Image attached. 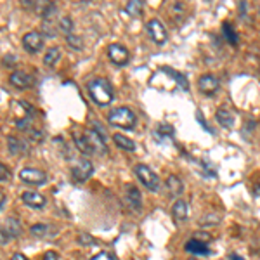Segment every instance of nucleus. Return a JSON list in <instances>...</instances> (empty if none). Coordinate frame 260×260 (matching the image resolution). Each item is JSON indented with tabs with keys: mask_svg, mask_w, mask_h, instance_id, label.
Returning a JSON list of instances; mask_svg holds the SVG:
<instances>
[{
	"mask_svg": "<svg viewBox=\"0 0 260 260\" xmlns=\"http://www.w3.org/2000/svg\"><path fill=\"white\" fill-rule=\"evenodd\" d=\"M87 92L97 106H108V104L113 103L114 99L113 87L106 78H94L92 82H89Z\"/></svg>",
	"mask_w": 260,
	"mask_h": 260,
	"instance_id": "f257e3e1",
	"label": "nucleus"
},
{
	"mask_svg": "<svg viewBox=\"0 0 260 260\" xmlns=\"http://www.w3.org/2000/svg\"><path fill=\"white\" fill-rule=\"evenodd\" d=\"M108 123L113 127H120L123 130H132L135 127V123H137V118H135V113L130 108L120 106L110 111Z\"/></svg>",
	"mask_w": 260,
	"mask_h": 260,
	"instance_id": "f03ea898",
	"label": "nucleus"
},
{
	"mask_svg": "<svg viewBox=\"0 0 260 260\" xmlns=\"http://www.w3.org/2000/svg\"><path fill=\"white\" fill-rule=\"evenodd\" d=\"M134 172L137 175L139 182H142L144 187H148L149 191H158L160 189V177H158L156 173L146 165H135L134 167Z\"/></svg>",
	"mask_w": 260,
	"mask_h": 260,
	"instance_id": "7ed1b4c3",
	"label": "nucleus"
},
{
	"mask_svg": "<svg viewBox=\"0 0 260 260\" xmlns=\"http://www.w3.org/2000/svg\"><path fill=\"white\" fill-rule=\"evenodd\" d=\"M19 179L24 182V184L30 186H43L47 184V173L43 170L38 168H32V167H26L19 172Z\"/></svg>",
	"mask_w": 260,
	"mask_h": 260,
	"instance_id": "20e7f679",
	"label": "nucleus"
},
{
	"mask_svg": "<svg viewBox=\"0 0 260 260\" xmlns=\"http://www.w3.org/2000/svg\"><path fill=\"white\" fill-rule=\"evenodd\" d=\"M146 30H148L149 38L153 40L156 45H163V43L167 42V38H168V33H167V30H165V26H163L162 21L151 19L149 23L146 24Z\"/></svg>",
	"mask_w": 260,
	"mask_h": 260,
	"instance_id": "39448f33",
	"label": "nucleus"
},
{
	"mask_svg": "<svg viewBox=\"0 0 260 260\" xmlns=\"http://www.w3.org/2000/svg\"><path fill=\"white\" fill-rule=\"evenodd\" d=\"M108 57L113 64L116 66H125L127 63L130 61V54L123 45L120 43H110L108 45Z\"/></svg>",
	"mask_w": 260,
	"mask_h": 260,
	"instance_id": "423d86ee",
	"label": "nucleus"
},
{
	"mask_svg": "<svg viewBox=\"0 0 260 260\" xmlns=\"http://www.w3.org/2000/svg\"><path fill=\"white\" fill-rule=\"evenodd\" d=\"M23 47L30 54H37L43 49V35L38 32H28L23 37Z\"/></svg>",
	"mask_w": 260,
	"mask_h": 260,
	"instance_id": "0eeeda50",
	"label": "nucleus"
},
{
	"mask_svg": "<svg viewBox=\"0 0 260 260\" xmlns=\"http://www.w3.org/2000/svg\"><path fill=\"white\" fill-rule=\"evenodd\" d=\"M92 173H94V165L89 160H83L75 168H71V177L75 182H85L87 179H91Z\"/></svg>",
	"mask_w": 260,
	"mask_h": 260,
	"instance_id": "6e6552de",
	"label": "nucleus"
},
{
	"mask_svg": "<svg viewBox=\"0 0 260 260\" xmlns=\"http://www.w3.org/2000/svg\"><path fill=\"white\" fill-rule=\"evenodd\" d=\"M198 89H200L201 94L213 95L219 92L221 83H219V80H217L213 75H203V76H200V80H198Z\"/></svg>",
	"mask_w": 260,
	"mask_h": 260,
	"instance_id": "1a4fd4ad",
	"label": "nucleus"
},
{
	"mask_svg": "<svg viewBox=\"0 0 260 260\" xmlns=\"http://www.w3.org/2000/svg\"><path fill=\"white\" fill-rule=\"evenodd\" d=\"M73 141H75L76 148L80 149V153L83 154H94V148H92V142L89 139V134H87V130H73Z\"/></svg>",
	"mask_w": 260,
	"mask_h": 260,
	"instance_id": "9d476101",
	"label": "nucleus"
},
{
	"mask_svg": "<svg viewBox=\"0 0 260 260\" xmlns=\"http://www.w3.org/2000/svg\"><path fill=\"white\" fill-rule=\"evenodd\" d=\"M11 83L16 89H21V91H24V89H32L33 85H35V78H33L30 73H26V71H14L11 75Z\"/></svg>",
	"mask_w": 260,
	"mask_h": 260,
	"instance_id": "9b49d317",
	"label": "nucleus"
},
{
	"mask_svg": "<svg viewBox=\"0 0 260 260\" xmlns=\"http://www.w3.org/2000/svg\"><path fill=\"white\" fill-rule=\"evenodd\" d=\"M7 149L11 151V154H14V156H26V154L30 153L28 142L23 141V139L12 137V135L7 139Z\"/></svg>",
	"mask_w": 260,
	"mask_h": 260,
	"instance_id": "f8f14e48",
	"label": "nucleus"
},
{
	"mask_svg": "<svg viewBox=\"0 0 260 260\" xmlns=\"http://www.w3.org/2000/svg\"><path fill=\"white\" fill-rule=\"evenodd\" d=\"M21 200H23L24 205L32 206V208H43L45 206V196H42L40 193H35V191H24L21 194Z\"/></svg>",
	"mask_w": 260,
	"mask_h": 260,
	"instance_id": "ddd939ff",
	"label": "nucleus"
},
{
	"mask_svg": "<svg viewBox=\"0 0 260 260\" xmlns=\"http://www.w3.org/2000/svg\"><path fill=\"white\" fill-rule=\"evenodd\" d=\"M125 200L130 205V208L141 210V191H139L134 184L125 186Z\"/></svg>",
	"mask_w": 260,
	"mask_h": 260,
	"instance_id": "4468645a",
	"label": "nucleus"
},
{
	"mask_svg": "<svg viewBox=\"0 0 260 260\" xmlns=\"http://www.w3.org/2000/svg\"><path fill=\"white\" fill-rule=\"evenodd\" d=\"M165 184H167V189H168V194L172 198L181 196L182 191H184V184H182V181L177 177V175H168Z\"/></svg>",
	"mask_w": 260,
	"mask_h": 260,
	"instance_id": "2eb2a0df",
	"label": "nucleus"
},
{
	"mask_svg": "<svg viewBox=\"0 0 260 260\" xmlns=\"http://www.w3.org/2000/svg\"><path fill=\"white\" fill-rule=\"evenodd\" d=\"M186 250L194 255H210V248L206 246L205 241H198V240H191L186 243Z\"/></svg>",
	"mask_w": 260,
	"mask_h": 260,
	"instance_id": "dca6fc26",
	"label": "nucleus"
},
{
	"mask_svg": "<svg viewBox=\"0 0 260 260\" xmlns=\"http://www.w3.org/2000/svg\"><path fill=\"white\" fill-rule=\"evenodd\" d=\"M172 215L175 222H184L187 219V203L182 200H177L172 206Z\"/></svg>",
	"mask_w": 260,
	"mask_h": 260,
	"instance_id": "f3484780",
	"label": "nucleus"
},
{
	"mask_svg": "<svg viewBox=\"0 0 260 260\" xmlns=\"http://www.w3.org/2000/svg\"><path fill=\"white\" fill-rule=\"evenodd\" d=\"M215 118H217V122L221 123L222 127H225V129H233V125H234V114L231 113L229 110H225V108L217 110Z\"/></svg>",
	"mask_w": 260,
	"mask_h": 260,
	"instance_id": "a211bd4d",
	"label": "nucleus"
},
{
	"mask_svg": "<svg viewBox=\"0 0 260 260\" xmlns=\"http://www.w3.org/2000/svg\"><path fill=\"white\" fill-rule=\"evenodd\" d=\"M163 71H165L167 75H170L172 76L175 82H177V85L181 87L182 91H189V82H187V78H186L182 73H179V71H175V70H172V68H163Z\"/></svg>",
	"mask_w": 260,
	"mask_h": 260,
	"instance_id": "6ab92c4d",
	"label": "nucleus"
},
{
	"mask_svg": "<svg viewBox=\"0 0 260 260\" xmlns=\"http://www.w3.org/2000/svg\"><path fill=\"white\" fill-rule=\"evenodd\" d=\"M5 229H7V233H9V236H11V240H12V238H19L21 233H23V227H21L19 221H18V219H14V217H9V219H7V222H5Z\"/></svg>",
	"mask_w": 260,
	"mask_h": 260,
	"instance_id": "aec40b11",
	"label": "nucleus"
},
{
	"mask_svg": "<svg viewBox=\"0 0 260 260\" xmlns=\"http://www.w3.org/2000/svg\"><path fill=\"white\" fill-rule=\"evenodd\" d=\"M113 141L120 149H125V151H134L135 149V142L132 141V139L125 137V135H122V134H114Z\"/></svg>",
	"mask_w": 260,
	"mask_h": 260,
	"instance_id": "412c9836",
	"label": "nucleus"
},
{
	"mask_svg": "<svg viewBox=\"0 0 260 260\" xmlns=\"http://www.w3.org/2000/svg\"><path fill=\"white\" fill-rule=\"evenodd\" d=\"M144 11V2L142 0H130L129 4L125 5V12L130 16H141Z\"/></svg>",
	"mask_w": 260,
	"mask_h": 260,
	"instance_id": "4be33fe9",
	"label": "nucleus"
},
{
	"mask_svg": "<svg viewBox=\"0 0 260 260\" xmlns=\"http://www.w3.org/2000/svg\"><path fill=\"white\" fill-rule=\"evenodd\" d=\"M59 57H61V51H59L57 47H52V49H49V51L45 52L43 63H45V66L52 68L56 63H57V61H59Z\"/></svg>",
	"mask_w": 260,
	"mask_h": 260,
	"instance_id": "5701e85b",
	"label": "nucleus"
},
{
	"mask_svg": "<svg viewBox=\"0 0 260 260\" xmlns=\"http://www.w3.org/2000/svg\"><path fill=\"white\" fill-rule=\"evenodd\" d=\"M59 30L64 33L66 37H70V35H73V21H71V18L70 16H63L59 19Z\"/></svg>",
	"mask_w": 260,
	"mask_h": 260,
	"instance_id": "b1692460",
	"label": "nucleus"
},
{
	"mask_svg": "<svg viewBox=\"0 0 260 260\" xmlns=\"http://www.w3.org/2000/svg\"><path fill=\"white\" fill-rule=\"evenodd\" d=\"M51 231H52V227H49L47 224H35L32 227V234L37 238H47Z\"/></svg>",
	"mask_w": 260,
	"mask_h": 260,
	"instance_id": "393cba45",
	"label": "nucleus"
},
{
	"mask_svg": "<svg viewBox=\"0 0 260 260\" xmlns=\"http://www.w3.org/2000/svg\"><path fill=\"white\" fill-rule=\"evenodd\" d=\"M222 28H224L225 38H227L231 43H238V35H236V32H234V28L231 26V23H227V21H225V23L222 24Z\"/></svg>",
	"mask_w": 260,
	"mask_h": 260,
	"instance_id": "a878e982",
	"label": "nucleus"
},
{
	"mask_svg": "<svg viewBox=\"0 0 260 260\" xmlns=\"http://www.w3.org/2000/svg\"><path fill=\"white\" fill-rule=\"evenodd\" d=\"M42 32H43V35L49 37V38H54V37L57 35V32H56V26L49 23V21H43Z\"/></svg>",
	"mask_w": 260,
	"mask_h": 260,
	"instance_id": "bb28decb",
	"label": "nucleus"
},
{
	"mask_svg": "<svg viewBox=\"0 0 260 260\" xmlns=\"http://www.w3.org/2000/svg\"><path fill=\"white\" fill-rule=\"evenodd\" d=\"M66 42H68V45H70L71 49H75V51H80V49H82V38H80V37L70 35V37H66Z\"/></svg>",
	"mask_w": 260,
	"mask_h": 260,
	"instance_id": "cd10ccee",
	"label": "nucleus"
},
{
	"mask_svg": "<svg viewBox=\"0 0 260 260\" xmlns=\"http://www.w3.org/2000/svg\"><path fill=\"white\" fill-rule=\"evenodd\" d=\"M7 179H11V170H9L4 163L0 162V182L7 181Z\"/></svg>",
	"mask_w": 260,
	"mask_h": 260,
	"instance_id": "c85d7f7f",
	"label": "nucleus"
},
{
	"mask_svg": "<svg viewBox=\"0 0 260 260\" xmlns=\"http://www.w3.org/2000/svg\"><path fill=\"white\" fill-rule=\"evenodd\" d=\"M78 243H80V244H85V246H89V244H94L95 241H94V238L89 236V234H80V236H78Z\"/></svg>",
	"mask_w": 260,
	"mask_h": 260,
	"instance_id": "c756f323",
	"label": "nucleus"
},
{
	"mask_svg": "<svg viewBox=\"0 0 260 260\" xmlns=\"http://www.w3.org/2000/svg\"><path fill=\"white\" fill-rule=\"evenodd\" d=\"M9 240H11V236H9L7 229H5V227H0V244H7Z\"/></svg>",
	"mask_w": 260,
	"mask_h": 260,
	"instance_id": "7c9ffc66",
	"label": "nucleus"
},
{
	"mask_svg": "<svg viewBox=\"0 0 260 260\" xmlns=\"http://www.w3.org/2000/svg\"><path fill=\"white\" fill-rule=\"evenodd\" d=\"M91 260H114V259L110 255V253L103 252V253H97V255H95V257H92Z\"/></svg>",
	"mask_w": 260,
	"mask_h": 260,
	"instance_id": "2f4dec72",
	"label": "nucleus"
},
{
	"mask_svg": "<svg viewBox=\"0 0 260 260\" xmlns=\"http://www.w3.org/2000/svg\"><path fill=\"white\" fill-rule=\"evenodd\" d=\"M43 260H57V255H56L54 252H45V255H43Z\"/></svg>",
	"mask_w": 260,
	"mask_h": 260,
	"instance_id": "473e14b6",
	"label": "nucleus"
},
{
	"mask_svg": "<svg viewBox=\"0 0 260 260\" xmlns=\"http://www.w3.org/2000/svg\"><path fill=\"white\" fill-rule=\"evenodd\" d=\"M4 206H5V194L0 191V212L4 210Z\"/></svg>",
	"mask_w": 260,
	"mask_h": 260,
	"instance_id": "72a5a7b5",
	"label": "nucleus"
},
{
	"mask_svg": "<svg viewBox=\"0 0 260 260\" xmlns=\"http://www.w3.org/2000/svg\"><path fill=\"white\" fill-rule=\"evenodd\" d=\"M11 260H28L26 257L23 255V253H14V255H12V259Z\"/></svg>",
	"mask_w": 260,
	"mask_h": 260,
	"instance_id": "f704fd0d",
	"label": "nucleus"
},
{
	"mask_svg": "<svg viewBox=\"0 0 260 260\" xmlns=\"http://www.w3.org/2000/svg\"><path fill=\"white\" fill-rule=\"evenodd\" d=\"M4 63H5V64H14V63H16V59H14V56H7Z\"/></svg>",
	"mask_w": 260,
	"mask_h": 260,
	"instance_id": "c9c22d12",
	"label": "nucleus"
},
{
	"mask_svg": "<svg viewBox=\"0 0 260 260\" xmlns=\"http://www.w3.org/2000/svg\"><path fill=\"white\" fill-rule=\"evenodd\" d=\"M229 260H244V259L240 255H236V253H233V255H229Z\"/></svg>",
	"mask_w": 260,
	"mask_h": 260,
	"instance_id": "e433bc0d",
	"label": "nucleus"
},
{
	"mask_svg": "<svg viewBox=\"0 0 260 260\" xmlns=\"http://www.w3.org/2000/svg\"><path fill=\"white\" fill-rule=\"evenodd\" d=\"M255 193H257V194H259V196H260V184H259V186H255Z\"/></svg>",
	"mask_w": 260,
	"mask_h": 260,
	"instance_id": "4c0bfd02",
	"label": "nucleus"
}]
</instances>
